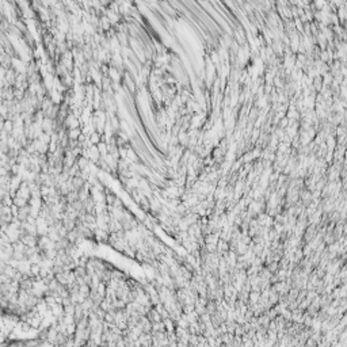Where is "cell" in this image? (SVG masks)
Masks as SVG:
<instances>
[{
    "label": "cell",
    "mask_w": 347,
    "mask_h": 347,
    "mask_svg": "<svg viewBox=\"0 0 347 347\" xmlns=\"http://www.w3.org/2000/svg\"><path fill=\"white\" fill-rule=\"evenodd\" d=\"M100 25H102V27H103V29H106V30H107V29L110 27V21L107 19L106 16H104V18H102V22H100Z\"/></svg>",
    "instance_id": "cell-1"
}]
</instances>
